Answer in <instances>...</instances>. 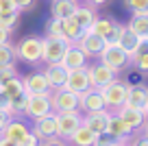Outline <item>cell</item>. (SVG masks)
<instances>
[{"label":"cell","mask_w":148,"mask_h":146,"mask_svg":"<svg viewBox=\"0 0 148 146\" xmlns=\"http://www.w3.org/2000/svg\"><path fill=\"white\" fill-rule=\"evenodd\" d=\"M126 92H129V83L118 81V79H113L109 85H105V87L100 90L102 101H105V107L111 111V114H116L120 107H124V103H126Z\"/></svg>","instance_id":"obj_1"},{"label":"cell","mask_w":148,"mask_h":146,"mask_svg":"<svg viewBox=\"0 0 148 146\" xmlns=\"http://www.w3.org/2000/svg\"><path fill=\"white\" fill-rule=\"evenodd\" d=\"M98 59H100V63H105L107 68H111L113 72H120V70H124L126 65L131 63V57L126 55L118 44H113V41L102 48V52L98 55Z\"/></svg>","instance_id":"obj_2"},{"label":"cell","mask_w":148,"mask_h":146,"mask_svg":"<svg viewBox=\"0 0 148 146\" xmlns=\"http://www.w3.org/2000/svg\"><path fill=\"white\" fill-rule=\"evenodd\" d=\"M15 48V57L26 63H39L42 61V39L39 37H22Z\"/></svg>","instance_id":"obj_3"},{"label":"cell","mask_w":148,"mask_h":146,"mask_svg":"<svg viewBox=\"0 0 148 146\" xmlns=\"http://www.w3.org/2000/svg\"><path fill=\"white\" fill-rule=\"evenodd\" d=\"M68 41L59 37H44L42 39V61L44 63H61L65 50H68Z\"/></svg>","instance_id":"obj_4"},{"label":"cell","mask_w":148,"mask_h":146,"mask_svg":"<svg viewBox=\"0 0 148 146\" xmlns=\"http://www.w3.org/2000/svg\"><path fill=\"white\" fill-rule=\"evenodd\" d=\"M55 120H57V135L61 140H68L83 124L81 111H59V114H55Z\"/></svg>","instance_id":"obj_5"},{"label":"cell","mask_w":148,"mask_h":146,"mask_svg":"<svg viewBox=\"0 0 148 146\" xmlns=\"http://www.w3.org/2000/svg\"><path fill=\"white\" fill-rule=\"evenodd\" d=\"M50 111H52V107H50V94H28L22 116L35 120V118H42V116L50 114Z\"/></svg>","instance_id":"obj_6"},{"label":"cell","mask_w":148,"mask_h":146,"mask_svg":"<svg viewBox=\"0 0 148 146\" xmlns=\"http://www.w3.org/2000/svg\"><path fill=\"white\" fill-rule=\"evenodd\" d=\"M50 107L55 114H59V111H79V96L72 94L65 87L52 90L50 92Z\"/></svg>","instance_id":"obj_7"},{"label":"cell","mask_w":148,"mask_h":146,"mask_svg":"<svg viewBox=\"0 0 148 146\" xmlns=\"http://www.w3.org/2000/svg\"><path fill=\"white\" fill-rule=\"evenodd\" d=\"M65 90H70L72 94L81 96L83 92H87L92 87L89 83V74H87V68H76V70H68V76H65Z\"/></svg>","instance_id":"obj_8"},{"label":"cell","mask_w":148,"mask_h":146,"mask_svg":"<svg viewBox=\"0 0 148 146\" xmlns=\"http://www.w3.org/2000/svg\"><path fill=\"white\" fill-rule=\"evenodd\" d=\"M120 26H122V24L113 22L111 18H96V22L92 24V28H89V31L96 33L98 37H102L107 44H111V41L116 44L118 35H120Z\"/></svg>","instance_id":"obj_9"},{"label":"cell","mask_w":148,"mask_h":146,"mask_svg":"<svg viewBox=\"0 0 148 146\" xmlns=\"http://www.w3.org/2000/svg\"><path fill=\"white\" fill-rule=\"evenodd\" d=\"M33 135L37 140H46V137H55L57 135V120H55V111L42 116V118H35L33 120ZM59 137V135H57Z\"/></svg>","instance_id":"obj_10"},{"label":"cell","mask_w":148,"mask_h":146,"mask_svg":"<svg viewBox=\"0 0 148 146\" xmlns=\"http://www.w3.org/2000/svg\"><path fill=\"white\" fill-rule=\"evenodd\" d=\"M87 74H89V83H92L94 90H102L105 85H109L113 79H116L118 72H113L111 68H107L105 63H94L87 68Z\"/></svg>","instance_id":"obj_11"},{"label":"cell","mask_w":148,"mask_h":146,"mask_svg":"<svg viewBox=\"0 0 148 146\" xmlns=\"http://www.w3.org/2000/svg\"><path fill=\"white\" fill-rule=\"evenodd\" d=\"M76 46H79V48H81V50H83L87 57H98V55L102 52V48L107 46V41L87 28V31L81 35V39L76 41Z\"/></svg>","instance_id":"obj_12"},{"label":"cell","mask_w":148,"mask_h":146,"mask_svg":"<svg viewBox=\"0 0 148 146\" xmlns=\"http://www.w3.org/2000/svg\"><path fill=\"white\" fill-rule=\"evenodd\" d=\"M79 109H83L85 114H94V111L107 109V107H105V101H102L100 90H94V87H89L87 92H83V94L79 96Z\"/></svg>","instance_id":"obj_13"},{"label":"cell","mask_w":148,"mask_h":146,"mask_svg":"<svg viewBox=\"0 0 148 146\" xmlns=\"http://www.w3.org/2000/svg\"><path fill=\"white\" fill-rule=\"evenodd\" d=\"M109 118H111V111H109V109L94 111V114H85V116H83V124H85V127H87L92 133H96V135H102V133H107Z\"/></svg>","instance_id":"obj_14"},{"label":"cell","mask_w":148,"mask_h":146,"mask_svg":"<svg viewBox=\"0 0 148 146\" xmlns=\"http://www.w3.org/2000/svg\"><path fill=\"white\" fill-rule=\"evenodd\" d=\"M22 83H24V92H26V94H50L52 92L44 72L26 74V76L22 79Z\"/></svg>","instance_id":"obj_15"},{"label":"cell","mask_w":148,"mask_h":146,"mask_svg":"<svg viewBox=\"0 0 148 146\" xmlns=\"http://www.w3.org/2000/svg\"><path fill=\"white\" fill-rule=\"evenodd\" d=\"M61 65H63L65 70L87 68V55H85L76 44H70L68 50H65V55H63V59H61Z\"/></svg>","instance_id":"obj_16"},{"label":"cell","mask_w":148,"mask_h":146,"mask_svg":"<svg viewBox=\"0 0 148 146\" xmlns=\"http://www.w3.org/2000/svg\"><path fill=\"white\" fill-rule=\"evenodd\" d=\"M148 103V87L144 83H137V85H129V92H126V107H133V109H142Z\"/></svg>","instance_id":"obj_17"},{"label":"cell","mask_w":148,"mask_h":146,"mask_svg":"<svg viewBox=\"0 0 148 146\" xmlns=\"http://www.w3.org/2000/svg\"><path fill=\"white\" fill-rule=\"evenodd\" d=\"M116 44L120 46L129 57H133L135 52H137V48H139V35H137V33H133L129 26L122 24V26H120V35H118Z\"/></svg>","instance_id":"obj_18"},{"label":"cell","mask_w":148,"mask_h":146,"mask_svg":"<svg viewBox=\"0 0 148 146\" xmlns=\"http://www.w3.org/2000/svg\"><path fill=\"white\" fill-rule=\"evenodd\" d=\"M107 133H109L111 137H116V140H120V142H124V144H126V142L131 140V135H133V129H131L122 118H118L116 114H111Z\"/></svg>","instance_id":"obj_19"},{"label":"cell","mask_w":148,"mask_h":146,"mask_svg":"<svg viewBox=\"0 0 148 146\" xmlns=\"http://www.w3.org/2000/svg\"><path fill=\"white\" fill-rule=\"evenodd\" d=\"M59 24H61V37H63L68 44H76V41L81 39V35L85 33L74 18H63V20H59Z\"/></svg>","instance_id":"obj_20"},{"label":"cell","mask_w":148,"mask_h":146,"mask_svg":"<svg viewBox=\"0 0 148 146\" xmlns=\"http://www.w3.org/2000/svg\"><path fill=\"white\" fill-rule=\"evenodd\" d=\"M26 133H28V127L22 122V120H20V118H11L9 122H7V127L2 129L0 135L7 137V140H11V142H15V144H20Z\"/></svg>","instance_id":"obj_21"},{"label":"cell","mask_w":148,"mask_h":146,"mask_svg":"<svg viewBox=\"0 0 148 146\" xmlns=\"http://www.w3.org/2000/svg\"><path fill=\"white\" fill-rule=\"evenodd\" d=\"M116 116L118 118H122L126 124H129L131 129H142V124H144V120H146V114H144L142 109H133V107H120V109L116 111Z\"/></svg>","instance_id":"obj_22"},{"label":"cell","mask_w":148,"mask_h":146,"mask_svg":"<svg viewBox=\"0 0 148 146\" xmlns=\"http://www.w3.org/2000/svg\"><path fill=\"white\" fill-rule=\"evenodd\" d=\"M46 79H48V85L50 90H59V87L65 85V76H68V70L63 68L61 63H48L46 65Z\"/></svg>","instance_id":"obj_23"},{"label":"cell","mask_w":148,"mask_h":146,"mask_svg":"<svg viewBox=\"0 0 148 146\" xmlns=\"http://www.w3.org/2000/svg\"><path fill=\"white\" fill-rule=\"evenodd\" d=\"M76 7H79V0H52L50 13H52V18H57V20L72 18Z\"/></svg>","instance_id":"obj_24"},{"label":"cell","mask_w":148,"mask_h":146,"mask_svg":"<svg viewBox=\"0 0 148 146\" xmlns=\"http://www.w3.org/2000/svg\"><path fill=\"white\" fill-rule=\"evenodd\" d=\"M72 18L81 24V28H83V31H87V28H92V24L96 22L98 15H96V11H94V7H89V5H79Z\"/></svg>","instance_id":"obj_25"},{"label":"cell","mask_w":148,"mask_h":146,"mask_svg":"<svg viewBox=\"0 0 148 146\" xmlns=\"http://www.w3.org/2000/svg\"><path fill=\"white\" fill-rule=\"evenodd\" d=\"M68 140H70L72 146H94V142H96V133H92L85 124H81Z\"/></svg>","instance_id":"obj_26"},{"label":"cell","mask_w":148,"mask_h":146,"mask_svg":"<svg viewBox=\"0 0 148 146\" xmlns=\"http://www.w3.org/2000/svg\"><path fill=\"white\" fill-rule=\"evenodd\" d=\"M126 26H129L133 33H137L139 37L148 35V11H137V13H133Z\"/></svg>","instance_id":"obj_27"},{"label":"cell","mask_w":148,"mask_h":146,"mask_svg":"<svg viewBox=\"0 0 148 146\" xmlns=\"http://www.w3.org/2000/svg\"><path fill=\"white\" fill-rule=\"evenodd\" d=\"M0 90L5 92L7 94V98H15V96H20L24 92V83H22V79L20 76H13L11 79V81H7V83H2V85H0Z\"/></svg>","instance_id":"obj_28"},{"label":"cell","mask_w":148,"mask_h":146,"mask_svg":"<svg viewBox=\"0 0 148 146\" xmlns=\"http://www.w3.org/2000/svg\"><path fill=\"white\" fill-rule=\"evenodd\" d=\"M26 92H22L20 96H15V98H11V105H9V116L11 118H20V116L24 114V105H26Z\"/></svg>","instance_id":"obj_29"},{"label":"cell","mask_w":148,"mask_h":146,"mask_svg":"<svg viewBox=\"0 0 148 146\" xmlns=\"http://www.w3.org/2000/svg\"><path fill=\"white\" fill-rule=\"evenodd\" d=\"M15 61V48L7 41V44H0V68L2 65H11Z\"/></svg>","instance_id":"obj_30"},{"label":"cell","mask_w":148,"mask_h":146,"mask_svg":"<svg viewBox=\"0 0 148 146\" xmlns=\"http://www.w3.org/2000/svg\"><path fill=\"white\" fill-rule=\"evenodd\" d=\"M18 18H20V11H11V13H0V26L11 31V28L18 24Z\"/></svg>","instance_id":"obj_31"},{"label":"cell","mask_w":148,"mask_h":146,"mask_svg":"<svg viewBox=\"0 0 148 146\" xmlns=\"http://www.w3.org/2000/svg\"><path fill=\"white\" fill-rule=\"evenodd\" d=\"M126 11L137 13V11H148V0H122Z\"/></svg>","instance_id":"obj_32"},{"label":"cell","mask_w":148,"mask_h":146,"mask_svg":"<svg viewBox=\"0 0 148 146\" xmlns=\"http://www.w3.org/2000/svg\"><path fill=\"white\" fill-rule=\"evenodd\" d=\"M131 63L139 70V72H148V52H135L131 57Z\"/></svg>","instance_id":"obj_33"},{"label":"cell","mask_w":148,"mask_h":146,"mask_svg":"<svg viewBox=\"0 0 148 146\" xmlns=\"http://www.w3.org/2000/svg\"><path fill=\"white\" fill-rule=\"evenodd\" d=\"M124 144V142L116 140V137H111L109 133H102V135H96V142H94V146H120Z\"/></svg>","instance_id":"obj_34"},{"label":"cell","mask_w":148,"mask_h":146,"mask_svg":"<svg viewBox=\"0 0 148 146\" xmlns=\"http://www.w3.org/2000/svg\"><path fill=\"white\" fill-rule=\"evenodd\" d=\"M46 37H59V39H63L61 37V24L57 18H52L50 22L46 24Z\"/></svg>","instance_id":"obj_35"},{"label":"cell","mask_w":148,"mask_h":146,"mask_svg":"<svg viewBox=\"0 0 148 146\" xmlns=\"http://www.w3.org/2000/svg\"><path fill=\"white\" fill-rule=\"evenodd\" d=\"M13 76H18L13 63H11V65H2V68H0V85H2V83H7V81H11Z\"/></svg>","instance_id":"obj_36"},{"label":"cell","mask_w":148,"mask_h":146,"mask_svg":"<svg viewBox=\"0 0 148 146\" xmlns=\"http://www.w3.org/2000/svg\"><path fill=\"white\" fill-rule=\"evenodd\" d=\"M37 144H39V140H37V137L33 135V131H28L26 135L22 137V142H20L18 146H37Z\"/></svg>","instance_id":"obj_37"},{"label":"cell","mask_w":148,"mask_h":146,"mask_svg":"<svg viewBox=\"0 0 148 146\" xmlns=\"http://www.w3.org/2000/svg\"><path fill=\"white\" fill-rule=\"evenodd\" d=\"M37 146H65L63 144V140H61V137H46V140H39V144Z\"/></svg>","instance_id":"obj_38"},{"label":"cell","mask_w":148,"mask_h":146,"mask_svg":"<svg viewBox=\"0 0 148 146\" xmlns=\"http://www.w3.org/2000/svg\"><path fill=\"white\" fill-rule=\"evenodd\" d=\"M11 11H18L13 0H0V13H11Z\"/></svg>","instance_id":"obj_39"},{"label":"cell","mask_w":148,"mask_h":146,"mask_svg":"<svg viewBox=\"0 0 148 146\" xmlns=\"http://www.w3.org/2000/svg\"><path fill=\"white\" fill-rule=\"evenodd\" d=\"M9 105H11V101H9V98H7V94H5V92L0 90V109L9 114Z\"/></svg>","instance_id":"obj_40"},{"label":"cell","mask_w":148,"mask_h":146,"mask_svg":"<svg viewBox=\"0 0 148 146\" xmlns=\"http://www.w3.org/2000/svg\"><path fill=\"white\" fill-rule=\"evenodd\" d=\"M33 2H35V0H13V5H15V9H18V11L28 9V7H31Z\"/></svg>","instance_id":"obj_41"},{"label":"cell","mask_w":148,"mask_h":146,"mask_svg":"<svg viewBox=\"0 0 148 146\" xmlns=\"http://www.w3.org/2000/svg\"><path fill=\"white\" fill-rule=\"evenodd\" d=\"M9 120H11V116L7 114V111H2V109H0V133H2V129L7 127V122H9Z\"/></svg>","instance_id":"obj_42"},{"label":"cell","mask_w":148,"mask_h":146,"mask_svg":"<svg viewBox=\"0 0 148 146\" xmlns=\"http://www.w3.org/2000/svg\"><path fill=\"white\" fill-rule=\"evenodd\" d=\"M131 146H148V137H146V135H139V137H135Z\"/></svg>","instance_id":"obj_43"},{"label":"cell","mask_w":148,"mask_h":146,"mask_svg":"<svg viewBox=\"0 0 148 146\" xmlns=\"http://www.w3.org/2000/svg\"><path fill=\"white\" fill-rule=\"evenodd\" d=\"M9 35H11V31L0 26V44H7V41H9Z\"/></svg>","instance_id":"obj_44"},{"label":"cell","mask_w":148,"mask_h":146,"mask_svg":"<svg viewBox=\"0 0 148 146\" xmlns=\"http://www.w3.org/2000/svg\"><path fill=\"white\" fill-rule=\"evenodd\" d=\"M0 146H18L15 142H11V140H7V137H2L0 135Z\"/></svg>","instance_id":"obj_45"},{"label":"cell","mask_w":148,"mask_h":146,"mask_svg":"<svg viewBox=\"0 0 148 146\" xmlns=\"http://www.w3.org/2000/svg\"><path fill=\"white\" fill-rule=\"evenodd\" d=\"M85 2H87L89 7H100V5H105L107 0H85Z\"/></svg>","instance_id":"obj_46"},{"label":"cell","mask_w":148,"mask_h":146,"mask_svg":"<svg viewBox=\"0 0 148 146\" xmlns=\"http://www.w3.org/2000/svg\"><path fill=\"white\" fill-rule=\"evenodd\" d=\"M142 129H144V135H146V137H148V118H146V120H144V124H142Z\"/></svg>","instance_id":"obj_47"},{"label":"cell","mask_w":148,"mask_h":146,"mask_svg":"<svg viewBox=\"0 0 148 146\" xmlns=\"http://www.w3.org/2000/svg\"><path fill=\"white\" fill-rule=\"evenodd\" d=\"M144 114H146V118H148V103H146V107H144Z\"/></svg>","instance_id":"obj_48"},{"label":"cell","mask_w":148,"mask_h":146,"mask_svg":"<svg viewBox=\"0 0 148 146\" xmlns=\"http://www.w3.org/2000/svg\"><path fill=\"white\" fill-rule=\"evenodd\" d=\"M120 146H131V144H129V142H126V144H120Z\"/></svg>","instance_id":"obj_49"}]
</instances>
